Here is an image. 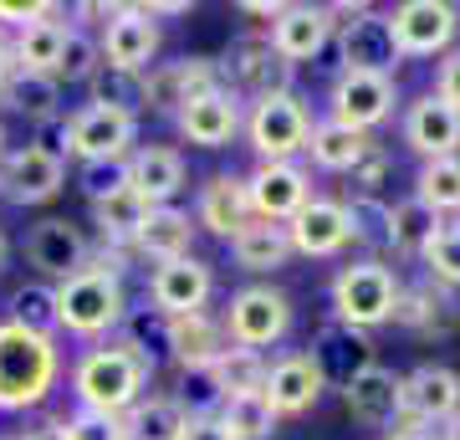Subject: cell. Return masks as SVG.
Here are the masks:
<instances>
[{
	"mask_svg": "<svg viewBox=\"0 0 460 440\" xmlns=\"http://www.w3.org/2000/svg\"><path fill=\"white\" fill-rule=\"evenodd\" d=\"M154 379V354L144 343H98L72 364V394L77 409H98V415H128L144 400V384Z\"/></svg>",
	"mask_w": 460,
	"mask_h": 440,
	"instance_id": "obj_1",
	"label": "cell"
},
{
	"mask_svg": "<svg viewBox=\"0 0 460 440\" xmlns=\"http://www.w3.org/2000/svg\"><path fill=\"white\" fill-rule=\"evenodd\" d=\"M62 379V348L47 333L0 323V409H36Z\"/></svg>",
	"mask_w": 460,
	"mask_h": 440,
	"instance_id": "obj_2",
	"label": "cell"
},
{
	"mask_svg": "<svg viewBox=\"0 0 460 440\" xmlns=\"http://www.w3.org/2000/svg\"><path fill=\"white\" fill-rule=\"evenodd\" d=\"M128 312L123 297V277L87 261L83 272H72L66 282H57V328H66L72 338H102L113 333Z\"/></svg>",
	"mask_w": 460,
	"mask_h": 440,
	"instance_id": "obj_3",
	"label": "cell"
},
{
	"mask_svg": "<svg viewBox=\"0 0 460 440\" xmlns=\"http://www.w3.org/2000/svg\"><path fill=\"white\" fill-rule=\"evenodd\" d=\"M399 292H404V282L394 277V266L378 261V256H363V261H353V266H343V272L332 277V318L348 323V328L374 333V328L394 323Z\"/></svg>",
	"mask_w": 460,
	"mask_h": 440,
	"instance_id": "obj_4",
	"label": "cell"
},
{
	"mask_svg": "<svg viewBox=\"0 0 460 440\" xmlns=\"http://www.w3.org/2000/svg\"><path fill=\"white\" fill-rule=\"evenodd\" d=\"M338 21V57L343 72H374V77H394L404 51L394 41V26L374 5H328Z\"/></svg>",
	"mask_w": 460,
	"mask_h": 440,
	"instance_id": "obj_5",
	"label": "cell"
},
{
	"mask_svg": "<svg viewBox=\"0 0 460 440\" xmlns=\"http://www.w3.org/2000/svg\"><path fill=\"white\" fill-rule=\"evenodd\" d=\"M246 139L251 148L261 154V164H287L292 154L307 148L313 139V113L296 93H271V98H256L246 118Z\"/></svg>",
	"mask_w": 460,
	"mask_h": 440,
	"instance_id": "obj_6",
	"label": "cell"
},
{
	"mask_svg": "<svg viewBox=\"0 0 460 440\" xmlns=\"http://www.w3.org/2000/svg\"><path fill=\"white\" fill-rule=\"evenodd\" d=\"M226 338L235 348H251V354H261L271 343L287 338V328H292V302L287 292L277 287H241V292L226 302Z\"/></svg>",
	"mask_w": 460,
	"mask_h": 440,
	"instance_id": "obj_7",
	"label": "cell"
},
{
	"mask_svg": "<svg viewBox=\"0 0 460 440\" xmlns=\"http://www.w3.org/2000/svg\"><path fill=\"white\" fill-rule=\"evenodd\" d=\"M307 359L317 364V374L328 379V384L348 390L353 379L368 374V369L378 364V343H374V333H363V328H348V323H338V318H328V323L313 333Z\"/></svg>",
	"mask_w": 460,
	"mask_h": 440,
	"instance_id": "obj_8",
	"label": "cell"
},
{
	"mask_svg": "<svg viewBox=\"0 0 460 440\" xmlns=\"http://www.w3.org/2000/svg\"><path fill=\"white\" fill-rule=\"evenodd\" d=\"M389 26L404 57H445L460 31V11L450 0H404L389 11Z\"/></svg>",
	"mask_w": 460,
	"mask_h": 440,
	"instance_id": "obj_9",
	"label": "cell"
},
{
	"mask_svg": "<svg viewBox=\"0 0 460 440\" xmlns=\"http://www.w3.org/2000/svg\"><path fill=\"white\" fill-rule=\"evenodd\" d=\"M246 195H251V215L256 220H271V226H287L307 200H313V175L296 159L287 164H256L246 175Z\"/></svg>",
	"mask_w": 460,
	"mask_h": 440,
	"instance_id": "obj_10",
	"label": "cell"
},
{
	"mask_svg": "<svg viewBox=\"0 0 460 440\" xmlns=\"http://www.w3.org/2000/svg\"><path fill=\"white\" fill-rule=\"evenodd\" d=\"M66 123H72V154L83 164H123V154L138 139V118L118 113V108H98V103L77 108Z\"/></svg>",
	"mask_w": 460,
	"mask_h": 440,
	"instance_id": "obj_11",
	"label": "cell"
},
{
	"mask_svg": "<svg viewBox=\"0 0 460 440\" xmlns=\"http://www.w3.org/2000/svg\"><path fill=\"white\" fill-rule=\"evenodd\" d=\"M62 184H66V164L51 159L47 148H36V144L5 148V159H0V195L11 205H47V200L62 195Z\"/></svg>",
	"mask_w": 460,
	"mask_h": 440,
	"instance_id": "obj_12",
	"label": "cell"
},
{
	"mask_svg": "<svg viewBox=\"0 0 460 440\" xmlns=\"http://www.w3.org/2000/svg\"><path fill=\"white\" fill-rule=\"evenodd\" d=\"M220 72H226V87L235 82L251 98H271V93H292L296 67L271 47V36H241V41L230 47V57L220 62Z\"/></svg>",
	"mask_w": 460,
	"mask_h": 440,
	"instance_id": "obj_13",
	"label": "cell"
},
{
	"mask_svg": "<svg viewBox=\"0 0 460 440\" xmlns=\"http://www.w3.org/2000/svg\"><path fill=\"white\" fill-rule=\"evenodd\" d=\"M394 77H374V72H338V82H332L328 93V118H338V123H348V129H378L384 118L394 113Z\"/></svg>",
	"mask_w": 460,
	"mask_h": 440,
	"instance_id": "obj_14",
	"label": "cell"
},
{
	"mask_svg": "<svg viewBox=\"0 0 460 440\" xmlns=\"http://www.w3.org/2000/svg\"><path fill=\"white\" fill-rule=\"evenodd\" d=\"M210 292H215V272L199 256L164 261V266H154V277H148V302H154V312H164V318L205 312Z\"/></svg>",
	"mask_w": 460,
	"mask_h": 440,
	"instance_id": "obj_15",
	"label": "cell"
},
{
	"mask_svg": "<svg viewBox=\"0 0 460 440\" xmlns=\"http://www.w3.org/2000/svg\"><path fill=\"white\" fill-rule=\"evenodd\" d=\"M287 236H292V251L296 256H313V261H328L338 256L348 241H353V220H348V205L343 200H323L313 195L302 211L287 220Z\"/></svg>",
	"mask_w": 460,
	"mask_h": 440,
	"instance_id": "obj_16",
	"label": "cell"
},
{
	"mask_svg": "<svg viewBox=\"0 0 460 440\" xmlns=\"http://www.w3.org/2000/svg\"><path fill=\"white\" fill-rule=\"evenodd\" d=\"M399 405L414 425H445L460 415V374L445 364H420L414 374L399 379Z\"/></svg>",
	"mask_w": 460,
	"mask_h": 440,
	"instance_id": "obj_17",
	"label": "cell"
},
{
	"mask_svg": "<svg viewBox=\"0 0 460 440\" xmlns=\"http://www.w3.org/2000/svg\"><path fill=\"white\" fill-rule=\"evenodd\" d=\"M159 57V21L144 5H118V16L102 31V62L123 72H148Z\"/></svg>",
	"mask_w": 460,
	"mask_h": 440,
	"instance_id": "obj_18",
	"label": "cell"
},
{
	"mask_svg": "<svg viewBox=\"0 0 460 440\" xmlns=\"http://www.w3.org/2000/svg\"><path fill=\"white\" fill-rule=\"evenodd\" d=\"M404 144L420 154V159H456L460 148V113L450 103H440L435 93L410 103V113H404Z\"/></svg>",
	"mask_w": 460,
	"mask_h": 440,
	"instance_id": "obj_19",
	"label": "cell"
},
{
	"mask_svg": "<svg viewBox=\"0 0 460 440\" xmlns=\"http://www.w3.org/2000/svg\"><path fill=\"white\" fill-rule=\"evenodd\" d=\"M251 220L256 215H251V195H246V180L241 175H210V180L199 184L195 226H205L220 241H235Z\"/></svg>",
	"mask_w": 460,
	"mask_h": 440,
	"instance_id": "obj_20",
	"label": "cell"
},
{
	"mask_svg": "<svg viewBox=\"0 0 460 440\" xmlns=\"http://www.w3.org/2000/svg\"><path fill=\"white\" fill-rule=\"evenodd\" d=\"M332 26H338V21H332L328 5H281V16L271 21L266 36H271V47L296 67V62H313L317 51L328 47Z\"/></svg>",
	"mask_w": 460,
	"mask_h": 440,
	"instance_id": "obj_21",
	"label": "cell"
},
{
	"mask_svg": "<svg viewBox=\"0 0 460 440\" xmlns=\"http://www.w3.org/2000/svg\"><path fill=\"white\" fill-rule=\"evenodd\" d=\"M323 390H328V379L317 374V364L307 354H281L266 369V400L277 409V420L281 415H307L323 400Z\"/></svg>",
	"mask_w": 460,
	"mask_h": 440,
	"instance_id": "obj_22",
	"label": "cell"
},
{
	"mask_svg": "<svg viewBox=\"0 0 460 440\" xmlns=\"http://www.w3.org/2000/svg\"><path fill=\"white\" fill-rule=\"evenodd\" d=\"M26 256H31L36 272H47V277L66 282L72 272H83L87 266V236L72 220H41V226H31V236H26Z\"/></svg>",
	"mask_w": 460,
	"mask_h": 440,
	"instance_id": "obj_23",
	"label": "cell"
},
{
	"mask_svg": "<svg viewBox=\"0 0 460 440\" xmlns=\"http://www.w3.org/2000/svg\"><path fill=\"white\" fill-rule=\"evenodd\" d=\"M164 343H169V359L180 364L184 374H190V369H215V359L230 348L226 323H215L210 312L164 318Z\"/></svg>",
	"mask_w": 460,
	"mask_h": 440,
	"instance_id": "obj_24",
	"label": "cell"
},
{
	"mask_svg": "<svg viewBox=\"0 0 460 440\" xmlns=\"http://www.w3.org/2000/svg\"><path fill=\"white\" fill-rule=\"evenodd\" d=\"M174 123H180V133L195 148H226L230 139L241 133V103H235V87L184 103L180 113H174Z\"/></svg>",
	"mask_w": 460,
	"mask_h": 440,
	"instance_id": "obj_25",
	"label": "cell"
},
{
	"mask_svg": "<svg viewBox=\"0 0 460 440\" xmlns=\"http://www.w3.org/2000/svg\"><path fill=\"white\" fill-rule=\"evenodd\" d=\"M394 323H404L410 333H425V338H445L460 328V297L440 282H420V287H404L399 292V312Z\"/></svg>",
	"mask_w": 460,
	"mask_h": 440,
	"instance_id": "obj_26",
	"label": "cell"
},
{
	"mask_svg": "<svg viewBox=\"0 0 460 440\" xmlns=\"http://www.w3.org/2000/svg\"><path fill=\"white\" fill-rule=\"evenodd\" d=\"M343 405H348V415H353L358 425H368V430L399 425L404 420V405H399V374L394 369H384V364H374L368 374H358L343 390Z\"/></svg>",
	"mask_w": 460,
	"mask_h": 440,
	"instance_id": "obj_27",
	"label": "cell"
},
{
	"mask_svg": "<svg viewBox=\"0 0 460 440\" xmlns=\"http://www.w3.org/2000/svg\"><path fill=\"white\" fill-rule=\"evenodd\" d=\"M128 184L148 200V205H169V200L184 190V159H180V148H169V144L133 148Z\"/></svg>",
	"mask_w": 460,
	"mask_h": 440,
	"instance_id": "obj_28",
	"label": "cell"
},
{
	"mask_svg": "<svg viewBox=\"0 0 460 440\" xmlns=\"http://www.w3.org/2000/svg\"><path fill=\"white\" fill-rule=\"evenodd\" d=\"M374 139L363 129H348V123H338V118H323V123H313V139H307V154H313L317 169H328V175H353L368 154H374Z\"/></svg>",
	"mask_w": 460,
	"mask_h": 440,
	"instance_id": "obj_29",
	"label": "cell"
},
{
	"mask_svg": "<svg viewBox=\"0 0 460 440\" xmlns=\"http://www.w3.org/2000/svg\"><path fill=\"white\" fill-rule=\"evenodd\" d=\"M190 241H195V220H190V211L154 205L148 226L133 236V256H144V261H154V266H164V261L190 256Z\"/></svg>",
	"mask_w": 460,
	"mask_h": 440,
	"instance_id": "obj_30",
	"label": "cell"
},
{
	"mask_svg": "<svg viewBox=\"0 0 460 440\" xmlns=\"http://www.w3.org/2000/svg\"><path fill=\"white\" fill-rule=\"evenodd\" d=\"M230 256H235V266L241 272H277V266H287V261L296 256L292 251V236H287V226H271V220H251L235 241H230Z\"/></svg>",
	"mask_w": 460,
	"mask_h": 440,
	"instance_id": "obj_31",
	"label": "cell"
},
{
	"mask_svg": "<svg viewBox=\"0 0 460 440\" xmlns=\"http://www.w3.org/2000/svg\"><path fill=\"white\" fill-rule=\"evenodd\" d=\"M0 103L11 108V113L31 118V123H47V118H57V108H62V82L47 77V72H11L5 77V87H0Z\"/></svg>",
	"mask_w": 460,
	"mask_h": 440,
	"instance_id": "obj_32",
	"label": "cell"
},
{
	"mask_svg": "<svg viewBox=\"0 0 460 440\" xmlns=\"http://www.w3.org/2000/svg\"><path fill=\"white\" fill-rule=\"evenodd\" d=\"M148 215H154V205H148L133 184H123V190H113L108 200L93 205V220H98V230H102L108 246H133V236L148 226Z\"/></svg>",
	"mask_w": 460,
	"mask_h": 440,
	"instance_id": "obj_33",
	"label": "cell"
},
{
	"mask_svg": "<svg viewBox=\"0 0 460 440\" xmlns=\"http://www.w3.org/2000/svg\"><path fill=\"white\" fill-rule=\"evenodd\" d=\"M184 425H190V415L174 394H148L123 415L128 440H184Z\"/></svg>",
	"mask_w": 460,
	"mask_h": 440,
	"instance_id": "obj_34",
	"label": "cell"
},
{
	"mask_svg": "<svg viewBox=\"0 0 460 440\" xmlns=\"http://www.w3.org/2000/svg\"><path fill=\"white\" fill-rule=\"evenodd\" d=\"M66 31H72V26H62V21H36V26H26V31L11 41L16 67H21V72H47V77H51L57 62H62Z\"/></svg>",
	"mask_w": 460,
	"mask_h": 440,
	"instance_id": "obj_35",
	"label": "cell"
},
{
	"mask_svg": "<svg viewBox=\"0 0 460 440\" xmlns=\"http://www.w3.org/2000/svg\"><path fill=\"white\" fill-rule=\"evenodd\" d=\"M215 420L230 430V440H266L271 430H277V409H271L266 390H256V394H230Z\"/></svg>",
	"mask_w": 460,
	"mask_h": 440,
	"instance_id": "obj_36",
	"label": "cell"
},
{
	"mask_svg": "<svg viewBox=\"0 0 460 440\" xmlns=\"http://www.w3.org/2000/svg\"><path fill=\"white\" fill-rule=\"evenodd\" d=\"M445 220L435 211H429L425 200H399L394 205V230H389V251H399V256H425V246L435 241V230H440Z\"/></svg>",
	"mask_w": 460,
	"mask_h": 440,
	"instance_id": "obj_37",
	"label": "cell"
},
{
	"mask_svg": "<svg viewBox=\"0 0 460 440\" xmlns=\"http://www.w3.org/2000/svg\"><path fill=\"white\" fill-rule=\"evenodd\" d=\"M93 87V103L98 108H118V113H144L148 103H144V72H123V67H98V77L87 82Z\"/></svg>",
	"mask_w": 460,
	"mask_h": 440,
	"instance_id": "obj_38",
	"label": "cell"
},
{
	"mask_svg": "<svg viewBox=\"0 0 460 440\" xmlns=\"http://www.w3.org/2000/svg\"><path fill=\"white\" fill-rule=\"evenodd\" d=\"M266 369H271V364H266L261 354L235 348V343H230L226 354L215 359V379H220L226 400H230V394H256V390H266Z\"/></svg>",
	"mask_w": 460,
	"mask_h": 440,
	"instance_id": "obj_39",
	"label": "cell"
},
{
	"mask_svg": "<svg viewBox=\"0 0 460 440\" xmlns=\"http://www.w3.org/2000/svg\"><path fill=\"white\" fill-rule=\"evenodd\" d=\"M414 200H425L435 215L460 211V154H456V159H429L425 169H420Z\"/></svg>",
	"mask_w": 460,
	"mask_h": 440,
	"instance_id": "obj_40",
	"label": "cell"
},
{
	"mask_svg": "<svg viewBox=\"0 0 460 440\" xmlns=\"http://www.w3.org/2000/svg\"><path fill=\"white\" fill-rule=\"evenodd\" d=\"M343 205H348V220H353V241L389 251V230H394V205H384L378 195H353V200H343Z\"/></svg>",
	"mask_w": 460,
	"mask_h": 440,
	"instance_id": "obj_41",
	"label": "cell"
},
{
	"mask_svg": "<svg viewBox=\"0 0 460 440\" xmlns=\"http://www.w3.org/2000/svg\"><path fill=\"white\" fill-rule=\"evenodd\" d=\"M11 323L57 338V287H41V282L16 287V297H11Z\"/></svg>",
	"mask_w": 460,
	"mask_h": 440,
	"instance_id": "obj_42",
	"label": "cell"
},
{
	"mask_svg": "<svg viewBox=\"0 0 460 440\" xmlns=\"http://www.w3.org/2000/svg\"><path fill=\"white\" fill-rule=\"evenodd\" d=\"M425 272L429 282H440V287H450L456 292L460 287V220H445L440 230H435V241L425 246Z\"/></svg>",
	"mask_w": 460,
	"mask_h": 440,
	"instance_id": "obj_43",
	"label": "cell"
},
{
	"mask_svg": "<svg viewBox=\"0 0 460 440\" xmlns=\"http://www.w3.org/2000/svg\"><path fill=\"white\" fill-rule=\"evenodd\" d=\"M102 67V47L93 41L87 31H66V47H62V62L51 77L57 82H93Z\"/></svg>",
	"mask_w": 460,
	"mask_h": 440,
	"instance_id": "obj_44",
	"label": "cell"
},
{
	"mask_svg": "<svg viewBox=\"0 0 460 440\" xmlns=\"http://www.w3.org/2000/svg\"><path fill=\"white\" fill-rule=\"evenodd\" d=\"M174 400L184 405V415H220L226 390H220L215 369H190V374H184V390L174 394Z\"/></svg>",
	"mask_w": 460,
	"mask_h": 440,
	"instance_id": "obj_45",
	"label": "cell"
},
{
	"mask_svg": "<svg viewBox=\"0 0 460 440\" xmlns=\"http://www.w3.org/2000/svg\"><path fill=\"white\" fill-rule=\"evenodd\" d=\"M66 440H128L123 430V415H98V409H77L62 420Z\"/></svg>",
	"mask_w": 460,
	"mask_h": 440,
	"instance_id": "obj_46",
	"label": "cell"
},
{
	"mask_svg": "<svg viewBox=\"0 0 460 440\" xmlns=\"http://www.w3.org/2000/svg\"><path fill=\"white\" fill-rule=\"evenodd\" d=\"M123 184H128V164H83V190L93 205L108 200L113 190H123Z\"/></svg>",
	"mask_w": 460,
	"mask_h": 440,
	"instance_id": "obj_47",
	"label": "cell"
},
{
	"mask_svg": "<svg viewBox=\"0 0 460 440\" xmlns=\"http://www.w3.org/2000/svg\"><path fill=\"white\" fill-rule=\"evenodd\" d=\"M435 98L450 103V108L460 113V47H450L440 57V67H435Z\"/></svg>",
	"mask_w": 460,
	"mask_h": 440,
	"instance_id": "obj_48",
	"label": "cell"
},
{
	"mask_svg": "<svg viewBox=\"0 0 460 440\" xmlns=\"http://www.w3.org/2000/svg\"><path fill=\"white\" fill-rule=\"evenodd\" d=\"M36 129H41L36 148H47L51 159H62V164H66V154H72V123L57 113V118H47V123H36Z\"/></svg>",
	"mask_w": 460,
	"mask_h": 440,
	"instance_id": "obj_49",
	"label": "cell"
},
{
	"mask_svg": "<svg viewBox=\"0 0 460 440\" xmlns=\"http://www.w3.org/2000/svg\"><path fill=\"white\" fill-rule=\"evenodd\" d=\"M384 175H389V154H384V148H374V154L353 169V195H378Z\"/></svg>",
	"mask_w": 460,
	"mask_h": 440,
	"instance_id": "obj_50",
	"label": "cell"
},
{
	"mask_svg": "<svg viewBox=\"0 0 460 440\" xmlns=\"http://www.w3.org/2000/svg\"><path fill=\"white\" fill-rule=\"evenodd\" d=\"M62 5H21V0H0V21H11V26H36V21H57Z\"/></svg>",
	"mask_w": 460,
	"mask_h": 440,
	"instance_id": "obj_51",
	"label": "cell"
},
{
	"mask_svg": "<svg viewBox=\"0 0 460 440\" xmlns=\"http://www.w3.org/2000/svg\"><path fill=\"white\" fill-rule=\"evenodd\" d=\"M184 440H230V430L215 415H190V425H184Z\"/></svg>",
	"mask_w": 460,
	"mask_h": 440,
	"instance_id": "obj_52",
	"label": "cell"
},
{
	"mask_svg": "<svg viewBox=\"0 0 460 440\" xmlns=\"http://www.w3.org/2000/svg\"><path fill=\"white\" fill-rule=\"evenodd\" d=\"M21 440H66L62 420H36L31 430H21Z\"/></svg>",
	"mask_w": 460,
	"mask_h": 440,
	"instance_id": "obj_53",
	"label": "cell"
},
{
	"mask_svg": "<svg viewBox=\"0 0 460 440\" xmlns=\"http://www.w3.org/2000/svg\"><path fill=\"white\" fill-rule=\"evenodd\" d=\"M384 440H435L429 436V425H414V420H399L394 430H389V436Z\"/></svg>",
	"mask_w": 460,
	"mask_h": 440,
	"instance_id": "obj_54",
	"label": "cell"
},
{
	"mask_svg": "<svg viewBox=\"0 0 460 440\" xmlns=\"http://www.w3.org/2000/svg\"><path fill=\"white\" fill-rule=\"evenodd\" d=\"M241 16H256V21H277V16H281V5H266V0H246V5H241Z\"/></svg>",
	"mask_w": 460,
	"mask_h": 440,
	"instance_id": "obj_55",
	"label": "cell"
},
{
	"mask_svg": "<svg viewBox=\"0 0 460 440\" xmlns=\"http://www.w3.org/2000/svg\"><path fill=\"white\" fill-rule=\"evenodd\" d=\"M16 72V51H11V41L0 36V87H5V77Z\"/></svg>",
	"mask_w": 460,
	"mask_h": 440,
	"instance_id": "obj_56",
	"label": "cell"
},
{
	"mask_svg": "<svg viewBox=\"0 0 460 440\" xmlns=\"http://www.w3.org/2000/svg\"><path fill=\"white\" fill-rule=\"evenodd\" d=\"M440 440H460V415H450V420H445V430H440Z\"/></svg>",
	"mask_w": 460,
	"mask_h": 440,
	"instance_id": "obj_57",
	"label": "cell"
},
{
	"mask_svg": "<svg viewBox=\"0 0 460 440\" xmlns=\"http://www.w3.org/2000/svg\"><path fill=\"white\" fill-rule=\"evenodd\" d=\"M0 440H21V430H5V436H0Z\"/></svg>",
	"mask_w": 460,
	"mask_h": 440,
	"instance_id": "obj_58",
	"label": "cell"
},
{
	"mask_svg": "<svg viewBox=\"0 0 460 440\" xmlns=\"http://www.w3.org/2000/svg\"><path fill=\"white\" fill-rule=\"evenodd\" d=\"M0 159H5V129H0Z\"/></svg>",
	"mask_w": 460,
	"mask_h": 440,
	"instance_id": "obj_59",
	"label": "cell"
},
{
	"mask_svg": "<svg viewBox=\"0 0 460 440\" xmlns=\"http://www.w3.org/2000/svg\"><path fill=\"white\" fill-rule=\"evenodd\" d=\"M0 266H5V236H0Z\"/></svg>",
	"mask_w": 460,
	"mask_h": 440,
	"instance_id": "obj_60",
	"label": "cell"
}]
</instances>
